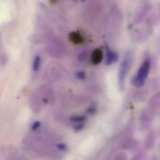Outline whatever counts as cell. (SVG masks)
<instances>
[{
    "label": "cell",
    "instance_id": "16",
    "mask_svg": "<svg viewBox=\"0 0 160 160\" xmlns=\"http://www.w3.org/2000/svg\"><path fill=\"white\" fill-rule=\"evenodd\" d=\"M87 112L90 115L94 114L96 112V109L94 106H91L87 110Z\"/></svg>",
    "mask_w": 160,
    "mask_h": 160
},
{
    "label": "cell",
    "instance_id": "4",
    "mask_svg": "<svg viewBox=\"0 0 160 160\" xmlns=\"http://www.w3.org/2000/svg\"><path fill=\"white\" fill-rule=\"evenodd\" d=\"M105 47L106 49L105 64L108 66L111 65L112 63L116 62L118 60V55L117 53L110 50L108 46L106 45Z\"/></svg>",
    "mask_w": 160,
    "mask_h": 160
},
{
    "label": "cell",
    "instance_id": "5",
    "mask_svg": "<svg viewBox=\"0 0 160 160\" xmlns=\"http://www.w3.org/2000/svg\"><path fill=\"white\" fill-rule=\"evenodd\" d=\"M103 58V53L100 48H96L91 55V61L94 65H97L101 62Z\"/></svg>",
    "mask_w": 160,
    "mask_h": 160
},
{
    "label": "cell",
    "instance_id": "8",
    "mask_svg": "<svg viewBox=\"0 0 160 160\" xmlns=\"http://www.w3.org/2000/svg\"><path fill=\"white\" fill-rule=\"evenodd\" d=\"M155 142V136L154 134H150L148 135L145 142L144 145L148 149H151L154 147Z\"/></svg>",
    "mask_w": 160,
    "mask_h": 160
},
{
    "label": "cell",
    "instance_id": "17",
    "mask_svg": "<svg viewBox=\"0 0 160 160\" xmlns=\"http://www.w3.org/2000/svg\"><path fill=\"white\" fill-rule=\"evenodd\" d=\"M84 125L83 124H79L75 126L74 128V130L76 132H79L80 131L82 130L83 128Z\"/></svg>",
    "mask_w": 160,
    "mask_h": 160
},
{
    "label": "cell",
    "instance_id": "20",
    "mask_svg": "<svg viewBox=\"0 0 160 160\" xmlns=\"http://www.w3.org/2000/svg\"><path fill=\"white\" fill-rule=\"evenodd\" d=\"M151 160H158L157 159H152Z\"/></svg>",
    "mask_w": 160,
    "mask_h": 160
},
{
    "label": "cell",
    "instance_id": "2",
    "mask_svg": "<svg viewBox=\"0 0 160 160\" xmlns=\"http://www.w3.org/2000/svg\"><path fill=\"white\" fill-rule=\"evenodd\" d=\"M131 62V56L130 54H128L124 58L120 66L119 72V83L120 88H122L124 86V81L128 71L129 69Z\"/></svg>",
    "mask_w": 160,
    "mask_h": 160
},
{
    "label": "cell",
    "instance_id": "14",
    "mask_svg": "<svg viewBox=\"0 0 160 160\" xmlns=\"http://www.w3.org/2000/svg\"><path fill=\"white\" fill-rule=\"evenodd\" d=\"M7 60V56L4 53H2L0 56V62L2 65L5 64Z\"/></svg>",
    "mask_w": 160,
    "mask_h": 160
},
{
    "label": "cell",
    "instance_id": "10",
    "mask_svg": "<svg viewBox=\"0 0 160 160\" xmlns=\"http://www.w3.org/2000/svg\"><path fill=\"white\" fill-rule=\"evenodd\" d=\"M86 117L83 116H74L70 118V120L72 122H82L85 121Z\"/></svg>",
    "mask_w": 160,
    "mask_h": 160
},
{
    "label": "cell",
    "instance_id": "15",
    "mask_svg": "<svg viewBox=\"0 0 160 160\" xmlns=\"http://www.w3.org/2000/svg\"><path fill=\"white\" fill-rule=\"evenodd\" d=\"M87 56V52H83L80 53L78 57V59L79 61H83L86 58Z\"/></svg>",
    "mask_w": 160,
    "mask_h": 160
},
{
    "label": "cell",
    "instance_id": "7",
    "mask_svg": "<svg viewBox=\"0 0 160 160\" xmlns=\"http://www.w3.org/2000/svg\"><path fill=\"white\" fill-rule=\"evenodd\" d=\"M69 39L74 44H79L83 43L84 38L79 33L73 32L69 34Z\"/></svg>",
    "mask_w": 160,
    "mask_h": 160
},
{
    "label": "cell",
    "instance_id": "11",
    "mask_svg": "<svg viewBox=\"0 0 160 160\" xmlns=\"http://www.w3.org/2000/svg\"><path fill=\"white\" fill-rule=\"evenodd\" d=\"M113 160H128L127 155L124 153H118L116 155Z\"/></svg>",
    "mask_w": 160,
    "mask_h": 160
},
{
    "label": "cell",
    "instance_id": "19",
    "mask_svg": "<svg viewBox=\"0 0 160 160\" xmlns=\"http://www.w3.org/2000/svg\"><path fill=\"white\" fill-rule=\"evenodd\" d=\"M40 126V123L39 122H36L33 124L32 126V128L34 130L37 129Z\"/></svg>",
    "mask_w": 160,
    "mask_h": 160
},
{
    "label": "cell",
    "instance_id": "9",
    "mask_svg": "<svg viewBox=\"0 0 160 160\" xmlns=\"http://www.w3.org/2000/svg\"><path fill=\"white\" fill-rule=\"evenodd\" d=\"M40 58L39 56H36L34 60L33 63V70L37 71L39 69L40 65Z\"/></svg>",
    "mask_w": 160,
    "mask_h": 160
},
{
    "label": "cell",
    "instance_id": "21",
    "mask_svg": "<svg viewBox=\"0 0 160 160\" xmlns=\"http://www.w3.org/2000/svg\"><path fill=\"white\" fill-rule=\"evenodd\" d=\"M82 2H84V1H85V0H82Z\"/></svg>",
    "mask_w": 160,
    "mask_h": 160
},
{
    "label": "cell",
    "instance_id": "6",
    "mask_svg": "<svg viewBox=\"0 0 160 160\" xmlns=\"http://www.w3.org/2000/svg\"><path fill=\"white\" fill-rule=\"evenodd\" d=\"M139 145V143L134 139H128L124 142L123 148L128 150H133L137 148Z\"/></svg>",
    "mask_w": 160,
    "mask_h": 160
},
{
    "label": "cell",
    "instance_id": "1",
    "mask_svg": "<svg viewBox=\"0 0 160 160\" xmlns=\"http://www.w3.org/2000/svg\"><path fill=\"white\" fill-rule=\"evenodd\" d=\"M150 69V62L146 60L143 63L139 68L136 76L132 78V84L135 86L140 87L144 84L147 78Z\"/></svg>",
    "mask_w": 160,
    "mask_h": 160
},
{
    "label": "cell",
    "instance_id": "12",
    "mask_svg": "<svg viewBox=\"0 0 160 160\" xmlns=\"http://www.w3.org/2000/svg\"><path fill=\"white\" fill-rule=\"evenodd\" d=\"M146 158V155L144 152L140 153L135 155L132 158L131 160H145Z\"/></svg>",
    "mask_w": 160,
    "mask_h": 160
},
{
    "label": "cell",
    "instance_id": "13",
    "mask_svg": "<svg viewBox=\"0 0 160 160\" xmlns=\"http://www.w3.org/2000/svg\"><path fill=\"white\" fill-rule=\"evenodd\" d=\"M76 77L80 80H83L85 78L86 74L83 71H79L77 72L76 74Z\"/></svg>",
    "mask_w": 160,
    "mask_h": 160
},
{
    "label": "cell",
    "instance_id": "18",
    "mask_svg": "<svg viewBox=\"0 0 160 160\" xmlns=\"http://www.w3.org/2000/svg\"><path fill=\"white\" fill-rule=\"evenodd\" d=\"M57 148L59 150H64L66 149L67 147L66 145L64 144L63 143L58 144L57 145Z\"/></svg>",
    "mask_w": 160,
    "mask_h": 160
},
{
    "label": "cell",
    "instance_id": "3",
    "mask_svg": "<svg viewBox=\"0 0 160 160\" xmlns=\"http://www.w3.org/2000/svg\"><path fill=\"white\" fill-rule=\"evenodd\" d=\"M151 8L152 6L149 4L145 5L141 8L136 17V21L137 23H141L147 15L150 12Z\"/></svg>",
    "mask_w": 160,
    "mask_h": 160
}]
</instances>
